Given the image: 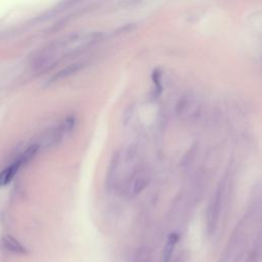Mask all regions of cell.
<instances>
[{
    "instance_id": "9",
    "label": "cell",
    "mask_w": 262,
    "mask_h": 262,
    "mask_svg": "<svg viewBox=\"0 0 262 262\" xmlns=\"http://www.w3.org/2000/svg\"><path fill=\"white\" fill-rule=\"evenodd\" d=\"M148 181L145 178H137L133 183V192L138 193L145 188Z\"/></svg>"
},
{
    "instance_id": "5",
    "label": "cell",
    "mask_w": 262,
    "mask_h": 262,
    "mask_svg": "<svg viewBox=\"0 0 262 262\" xmlns=\"http://www.w3.org/2000/svg\"><path fill=\"white\" fill-rule=\"evenodd\" d=\"M2 246L5 250L8 252H11L13 254H18V255H24L27 254V249L13 236L11 235H4L1 239Z\"/></svg>"
},
{
    "instance_id": "10",
    "label": "cell",
    "mask_w": 262,
    "mask_h": 262,
    "mask_svg": "<svg viewBox=\"0 0 262 262\" xmlns=\"http://www.w3.org/2000/svg\"><path fill=\"white\" fill-rule=\"evenodd\" d=\"M142 0H122L120 2V6L124 7V8H129V7H134L136 5H138Z\"/></svg>"
},
{
    "instance_id": "1",
    "label": "cell",
    "mask_w": 262,
    "mask_h": 262,
    "mask_svg": "<svg viewBox=\"0 0 262 262\" xmlns=\"http://www.w3.org/2000/svg\"><path fill=\"white\" fill-rule=\"evenodd\" d=\"M103 38L104 33L102 32L68 34L36 51L31 58V69L37 74L45 73L66 58L79 54Z\"/></svg>"
},
{
    "instance_id": "6",
    "label": "cell",
    "mask_w": 262,
    "mask_h": 262,
    "mask_svg": "<svg viewBox=\"0 0 262 262\" xmlns=\"http://www.w3.org/2000/svg\"><path fill=\"white\" fill-rule=\"evenodd\" d=\"M20 166H21L20 162L18 160H16L11 165H9L4 170H2L0 172V186L8 184L11 181V179L13 178V176L15 175V173L18 171Z\"/></svg>"
},
{
    "instance_id": "4",
    "label": "cell",
    "mask_w": 262,
    "mask_h": 262,
    "mask_svg": "<svg viewBox=\"0 0 262 262\" xmlns=\"http://www.w3.org/2000/svg\"><path fill=\"white\" fill-rule=\"evenodd\" d=\"M221 200H222V191L219 188L218 190H216L215 195H214V198L210 204L209 210H208V226L212 229L216 225L217 219L220 214L221 202H222Z\"/></svg>"
},
{
    "instance_id": "8",
    "label": "cell",
    "mask_w": 262,
    "mask_h": 262,
    "mask_svg": "<svg viewBox=\"0 0 262 262\" xmlns=\"http://www.w3.org/2000/svg\"><path fill=\"white\" fill-rule=\"evenodd\" d=\"M38 148H39V146L37 144H33V145L29 146L17 160L20 162L21 165L29 163L35 157V155L37 154Z\"/></svg>"
},
{
    "instance_id": "7",
    "label": "cell",
    "mask_w": 262,
    "mask_h": 262,
    "mask_svg": "<svg viewBox=\"0 0 262 262\" xmlns=\"http://www.w3.org/2000/svg\"><path fill=\"white\" fill-rule=\"evenodd\" d=\"M178 234L173 232L168 236V239L164 246V250H163V261L164 262H169L171 260V257L173 255L175 246L178 242Z\"/></svg>"
},
{
    "instance_id": "3",
    "label": "cell",
    "mask_w": 262,
    "mask_h": 262,
    "mask_svg": "<svg viewBox=\"0 0 262 262\" xmlns=\"http://www.w3.org/2000/svg\"><path fill=\"white\" fill-rule=\"evenodd\" d=\"M85 67V63L83 61H75V62H72L70 64H68L67 67L62 68L61 70H59L57 73H55L51 78L50 80L48 81V83H56V82H59L61 80H64L73 75H75L76 73L80 72L83 68Z\"/></svg>"
},
{
    "instance_id": "2",
    "label": "cell",
    "mask_w": 262,
    "mask_h": 262,
    "mask_svg": "<svg viewBox=\"0 0 262 262\" xmlns=\"http://www.w3.org/2000/svg\"><path fill=\"white\" fill-rule=\"evenodd\" d=\"M177 114L182 119L196 118L201 112V103L191 93L184 94L178 101L176 106Z\"/></svg>"
}]
</instances>
